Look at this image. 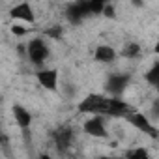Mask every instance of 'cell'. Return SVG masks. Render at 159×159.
<instances>
[{
  "label": "cell",
  "instance_id": "7",
  "mask_svg": "<svg viewBox=\"0 0 159 159\" xmlns=\"http://www.w3.org/2000/svg\"><path fill=\"white\" fill-rule=\"evenodd\" d=\"M10 17L15 23L21 25H34L36 23V11L30 2H19L10 8Z\"/></svg>",
  "mask_w": 159,
  "mask_h": 159
},
{
  "label": "cell",
  "instance_id": "17",
  "mask_svg": "<svg viewBox=\"0 0 159 159\" xmlns=\"http://www.w3.org/2000/svg\"><path fill=\"white\" fill-rule=\"evenodd\" d=\"M103 159H125V157H103Z\"/></svg>",
  "mask_w": 159,
  "mask_h": 159
},
{
  "label": "cell",
  "instance_id": "18",
  "mask_svg": "<svg viewBox=\"0 0 159 159\" xmlns=\"http://www.w3.org/2000/svg\"><path fill=\"white\" fill-rule=\"evenodd\" d=\"M155 114H157V118H159V105H157V109H155Z\"/></svg>",
  "mask_w": 159,
  "mask_h": 159
},
{
  "label": "cell",
  "instance_id": "8",
  "mask_svg": "<svg viewBox=\"0 0 159 159\" xmlns=\"http://www.w3.org/2000/svg\"><path fill=\"white\" fill-rule=\"evenodd\" d=\"M11 114H13V122L21 131H28L34 124V114L21 103H15L11 107Z\"/></svg>",
  "mask_w": 159,
  "mask_h": 159
},
{
  "label": "cell",
  "instance_id": "12",
  "mask_svg": "<svg viewBox=\"0 0 159 159\" xmlns=\"http://www.w3.org/2000/svg\"><path fill=\"white\" fill-rule=\"evenodd\" d=\"M118 52H120V56H124V58L135 60V58H139V56L142 54V49H140V45H139L137 41H127Z\"/></svg>",
  "mask_w": 159,
  "mask_h": 159
},
{
  "label": "cell",
  "instance_id": "13",
  "mask_svg": "<svg viewBox=\"0 0 159 159\" xmlns=\"http://www.w3.org/2000/svg\"><path fill=\"white\" fill-rule=\"evenodd\" d=\"M124 157H125V159H152L150 152H148L144 146H137V148L127 150V153H125Z\"/></svg>",
  "mask_w": 159,
  "mask_h": 159
},
{
  "label": "cell",
  "instance_id": "11",
  "mask_svg": "<svg viewBox=\"0 0 159 159\" xmlns=\"http://www.w3.org/2000/svg\"><path fill=\"white\" fill-rule=\"evenodd\" d=\"M144 81L159 94V60L152 62V66L144 71Z\"/></svg>",
  "mask_w": 159,
  "mask_h": 159
},
{
  "label": "cell",
  "instance_id": "2",
  "mask_svg": "<svg viewBox=\"0 0 159 159\" xmlns=\"http://www.w3.org/2000/svg\"><path fill=\"white\" fill-rule=\"evenodd\" d=\"M25 52H26V58H28V62L32 64V66H36L38 69H41V67H47L45 64H47V60L51 58V47H49V43L43 39V38H32L28 43H26V47H25Z\"/></svg>",
  "mask_w": 159,
  "mask_h": 159
},
{
  "label": "cell",
  "instance_id": "10",
  "mask_svg": "<svg viewBox=\"0 0 159 159\" xmlns=\"http://www.w3.org/2000/svg\"><path fill=\"white\" fill-rule=\"evenodd\" d=\"M52 140H54L56 150H58V152H62V153H66V152L71 148V144H73V129H71V127H67V125H64V127L56 129V131H54V135H52Z\"/></svg>",
  "mask_w": 159,
  "mask_h": 159
},
{
  "label": "cell",
  "instance_id": "6",
  "mask_svg": "<svg viewBox=\"0 0 159 159\" xmlns=\"http://www.w3.org/2000/svg\"><path fill=\"white\" fill-rule=\"evenodd\" d=\"M36 81L38 84L47 92H56L60 83V71L56 67H41L36 71Z\"/></svg>",
  "mask_w": 159,
  "mask_h": 159
},
{
  "label": "cell",
  "instance_id": "5",
  "mask_svg": "<svg viewBox=\"0 0 159 159\" xmlns=\"http://www.w3.org/2000/svg\"><path fill=\"white\" fill-rule=\"evenodd\" d=\"M83 133L92 139H105L109 137V127L103 116H86L83 122Z\"/></svg>",
  "mask_w": 159,
  "mask_h": 159
},
{
  "label": "cell",
  "instance_id": "16",
  "mask_svg": "<svg viewBox=\"0 0 159 159\" xmlns=\"http://www.w3.org/2000/svg\"><path fill=\"white\" fill-rule=\"evenodd\" d=\"M153 54L159 56V38H157V41H155V45H153Z\"/></svg>",
  "mask_w": 159,
  "mask_h": 159
},
{
  "label": "cell",
  "instance_id": "14",
  "mask_svg": "<svg viewBox=\"0 0 159 159\" xmlns=\"http://www.w3.org/2000/svg\"><path fill=\"white\" fill-rule=\"evenodd\" d=\"M10 30H11L13 36H25V34H28V28L25 25H21V23H13L10 26Z\"/></svg>",
  "mask_w": 159,
  "mask_h": 159
},
{
  "label": "cell",
  "instance_id": "1",
  "mask_svg": "<svg viewBox=\"0 0 159 159\" xmlns=\"http://www.w3.org/2000/svg\"><path fill=\"white\" fill-rule=\"evenodd\" d=\"M112 105V98L107 96L105 92H90L86 94L77 105V112L84 116H103L109 118Z\"/></svg>",
  "mask_w": 159,
  "mask_h": 159
},
{
  "label": "cell",
  "instance_id": "3",
  "mask_svg": "<svg viewBox=\"0 0 159 159\" xmlns=\"http://www.w3.org/2000/svg\"><path fill=\"white\" fill-rule=\"evenodd\" d=\"M131 75L129 73H109L103 84V92L111 98H122L124 92L131 84Z\"/></svg>",
  "mask_w": 159,
  "mask_h": 159
},
{
  "label": "cell",
  "instance_id": "4",
  "mask_svg": "<svg viewBox=\"0 0 159 159\" xmlns=\"http://www.w3.org/2000/svg\"><path fill=\"white\" fill-rule=\"evenodd\" d=\"M125 122L129 124V125H133L137 131H140V133H144V135H148V137H152V139H159V129L153 125V122L144 114V112H140V111H133L127 118H125Z\"/></svg>",
  "mask_w": 159,
  "mask_h": 159
},
{
  "label": "cell",
  "instance_id": "15",
  "mask_svg": "<svg viewBox=\"0 0 159 159\" xmlns=\"http://www.w3.org/2000/svg\"><path fill=\"white\" fill-rule=\"evenodd\" d=\"M36 159H54V157H52L51 153H39V155H38Z\"/></svg>",
  "mask_w": 159,
  "mask_h": 159
},
{
  "label": "cell",
  "instance_id": "9",
  "mask_svg": "<svg viewBox=\"0 0 159 159\" xmlns=\"http://www.w3.org/2000/svg\"><path fill=\"white\" fill-rule=\"evenodd\" d=\"M92 56H94V62H98V64H112V62H116L120 52L109 43H99L94 47Z\"/></svg>",
  "mask_w": 159,
  "mask_h": 159
}]
</instances>
